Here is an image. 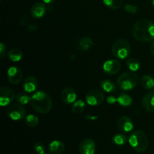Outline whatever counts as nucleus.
<instances>
[{
	"mask_svg": "<svg viewBox=\"0 0 154 154\" xmlns=\"http://www.w3.org/2000/svg\"><path fill=\"white\" fill-rule=\"evenodd\" d=\"M126 66L128 69L132 72H136L141 67V63L137 59L135 58H130L128 59L126 61Z\"/></svg>",
	"mask_w": 154,
	"mask_h": 154,
	"instance_id": "nucleus-24",
	"label": "nucleus"
},
{
	"mask_svg": "<svg viewBox=\"0 0 154 154\" xmlns=\"http://www.w3.org/2000/svg\"><path fill=\"white\" fill-rule=\"evenodd\" d=\"M94 45L93 39L90 37L82 38L78 42V48L82 51H87L90 50Z\"/></svg>",
	"mask_w": 154,
	"mask_h": 154,
	"instance_id": "nucleus-18",
	"label": "nucleus"
},
{
	"mask_svg": "<svg viewBox=\"0 0 154 154\" xmlns=\"http://www.w3.org/2000/svg\"><path fill=\"white\" fill-rule=\"evenodd\" d=\"M142 106L144 109L150 113L154 112V93H149L143 97Z\"/></svg>",
	"mask_w": 154,
	"mask_h": 154,
	"instance_id": "nucleus-17",
	"label": "nucleus"
},
{
	"mask_svg": "<svg viewBox=\"0 0 154 154\" xmlns=\"http://www.w3.org/2000/svg\"><path fill=\"white\" fill-rule=\"evenodd\" d=\"M138 76L135 72H123L117 79V86L122 90H133L138 84Z\"/></svg>",
	"mask_w": 154,
	"mask_h": 154,
	"instance_id": "nucleus-4",
	"label": "nucleus"
},
{
	"mask_svg": "<svg viewBox=\"0 0 154 154\" xmlns=\"http://www.w3.org/2000/svg\"><path fill=\"white\" fill-rule=\"evenodd\" d=\"M34 150L37 154L45 153V147L42 142H36L34 144Z\"/></svg>",
	"mask_w": 154,
	"mask_h": 154,
	"instance_id": "nucleus-29",
	"label": "nucleus"
},
{
	"mask_svg": "<svg viewBox=\"0 0 154 154\" xmlns=\"http://www.w3.org/2000/svg\"><path fill=\"white\" fill-rule=\"evenodd\" d=\"M132 35L136 40L141 42H149L153 41L154 23L150 20H140L134 25Z\"/></svg>",
	"mask_w": 154,
	"mask_h": 154,
	"instance_id": "nucleus-1",
	"label": "nucleus"
},
{
	"mask_svg": "<svg viewBox=\"0 0 154 154\" xmlns=\"http://www.w3.org/2000/svg\"><path fill=\"white\" fill-rule=\"evenodd\" d=\"M5 51H6V47L5 46L4 44L1 43L0 44V55H1L2 57L4 56Z\"/></svg>",
	"mask_w": 154,
	"mask_h": 154,
	"instance_id": "nucleus-32",
	"label": "nucleus"
},
{
	"mask_svg": "<svg viewBox=\"0 0 154 154\" xmlns=\"http://www.w3.org/2000/svg\"><path fill=\"white\" fill-rule=\"evenodd\" d=\"M112 54L119 60H125L131 52L130 45L126 39L120 38L114 42L111 47Z\"/></svg>",
	"mask_w": 154,
	"mask_h": 154,
	"instance_id": "nucleus-5",
	"label": "nucleus"
},
{
	"mask_svg": "<svg viewBox=\"0 0 154 154\" xmlns=\"http://www.w3.org/2000/svg\"><path fill=\"white\" fill-rule=\"evenodd\" d=\"M30 105L32 108L39 114H45L52 108V100L47 93L37 91L31 96Z\"/></svg>",
	"mask_w": 154,
	"mask_h": 154,
	"instance_id": "nucleus-2",
	"label": "nucleus"
},
{
	"mask_svg": "<svg viewBox=\"0 0 154 154\" xmlns=\"http://www.w3.org/2000/svg\"><path fill=\"white\" fill-rule=\"evenodd\" d=\"M107 102L108 104H111V105L116 103V102H117V98L114 97V96H109L107 98Z\"/></svg>",
	"mask_w": 154,
	"mask_h": 154,
	"instance_id": "nucleus-31",
	"label": "nucleus"
},
{
	"mask_svg": "<svg viewBox=\"0 0 154 154\" xmlns=\"http://www.w3.org/2000/svg\"><path fill=\"white\" fill-rule=\"evenodd\" d=\"M100 87L106 93H114L116 91V85L111 80L105 79L101 81Z\"/></svg>",
	"mask_w": 154,
	"mask_h": 154,
	"instance_id": "nucleus-20",
	"label": "nucleus"
},
{
	"mask_svg": "<svg viewBox=\"0 0 154 154\" xmlns=\"http://www.w3.org/2000/svg\"><path fill=\"white\" fill-rule=\"evenodd\" d=\"M87 120H94L97 119V117L96 116H90V115H87Z\"/></svg>",
	"mask_w": 154,
	"mask_h": 154,
	"instance_id": "nucleus-33",
	"label": "nucleus"
},
{
	"mask_svg": "<svg viewBox=\"0 0 154 154\" xmlns=\"http://www.w3.org/2000/svg\"><path fill=\"white\" fill-rule=\"evenodd\" d=\"M26 124L30 128H35L38 125L39 120L37 116L34 115V114H29L26 116L25 119Z\"/></svg>",
	"mask_w": 154,
	"mask_h": 154,
	"instance_id": "nucleus-26",
	"label": "nucleus"
},
{
	"mask_svg": "<svg viewBox=\"0 0 154 154\" xmlns=\"http://www.w3.org/2000/svg\"><path fill=\"white\" fill-rule=\"evenodd\" d=\"M6 114L12 120H20L26 116V109L23 105L20 103L11 104L6 110Z\"/></svg>",
	"mask_w": 154,
	"mask_h": 154,
	"instance_id": "nucleus-6",
	"label": "nucleus"
},
{
	"mask_svg": "<svg viewBox=\"0 0 154 154\" xmlns=\"http://www.w3.org/2000/svg\"><path fill=\"white\" fill-rule=\"evenodd\" d=\"M16 100L17 101L18 103L21 104V105H26L29 102H30L31 100V96H29L28 93H20L16 95Z\"/></svg>",
	"mask_w": 154,
	"mask_h": 154,
	"instance_id": "nucleus-27",
	"label": "nucleus"
},
{
	"mask_svg": "<svg viewBox=\"0 0 154 154\" xmlns=\"http://www.w3.org/2000/svg\"><path fill=\"white\" fill-rule=\"evenodd\" d=\"M124 9L126 12H129L130 14H135L137 12V11H138L137 6L130 4H126L124 6Z\"/></svg>",
	"mask_w": 154,
	"mask_h": 154,
	"instance_id": "nucleus-30",
	"label": "nucleus"
},
{
	"mask_svg": "<svg viewBox=\"0 0 154 154\" xmlns=\"http://www.w3.org/2000/svg\"><path fill=\"white\" fill-rule=\"evenodd\" d=\"M112 141L114 144L117 146H122L124 145L126 142L128 141V138L126 136L123 134H116L113 136Z\"/></svg>",
	"mask_w": 154,
	"mask_h": 154,
	"instance_id": "nucleus-25",
	"label": "nucleus"
},
{
	"mask_svg": "<svg viewBox=\"0 0 154 154\" xmlns=\"http://www.w3.org/2000/svg\"><path fill=\"white\" fill-rule=\"evenodd\" d=\"M44 154H48V153H44Z\"/></svg>",
	"mask_w": 154,
	"mask_h": 154,
	"instance_id": "nucleus-39",
	"label": "nucleus"
},
{
	"mask_svg": "<svg viewBox=\"0 0 154 154\" xmlns=\"http://www.w3.org/2000/svg\"><path fill=\"white\" fill-rule=\"evenodd\" d=\"M102 69L105 74L108 75H113L120 72L121 69V64L117 60H108L104 63Z\"/></svg>",
	"mask_w": 154,
	"mask_h": 154,
	"instance_id": "nucleus-10",
	"label": "nucleus"
},
{
	"mask_svg": "<svg viewBox=\"0 0 154 154\" xmlns=\"http://www.w3.org/2000/svg\"><path fill=\"white\" fill-rule=\"evenodd\" d=\"M153 7H154V0H153Z\"/></svg>",
	"mask_w": 154,
	"mask_h": 154,
	"instance_id": "nucleus-37",
	"label": "nucleus"
},
{
	"mask_svg": "<svg viewBox=\"0 0 154 154\" xmlns=\"http://www.w3.org/2000/svg\"><path fill=\"white\" fill-rule=\"evenodd\" d=\"M23 57V54L19 48H13L8 53V57L10 59V60L15 63L20 61Z\"/></svg>",
	"mask_w": 154,
	"mask_h": 154,
	"instance_id": "nucleus-19",
	"label": "nucleus"
},
{
	"mask_svg": "<svg viewBox=\"0 0 154 154\" xmlns=\"http://www.w3.org/2000/svg\"><path fill=\"white\" fill-rule=\"evenodd\" d=\"M104 99H105L104 93L99 90H92L86 95V102L91 106L100 105L104 101Z\"/></svg>",
	"mask_w": 154,
	"mask_h": 154,
	"instance_id": "nucleus-8",
	"label": "nucleus"
},
{
	"mask_svg": "<svg viewBox=\"0 0 154 154\" xmlns=\"http://www.w3.org/2000/svg\"><path fill=\"white\" fill-rule=\"evenodd\" d=\"M31 28V29H29L30 31H35V30L37 29V26H32V25H30L28 27V29Z\"/></svg>",
	"mask_w": 154,
	"mask_h": 154,
	"instance_id": "nucleus-36",
	"label": "nucleus"
},
{
	"mask_svg": "<svg viewBox=\"0 0 154 154\" xmlns=\"http://www.w3.org/2000/svg\"><path fill=\"white\" fill-rule=\"evenodd\" d=\"M65 144L63 141L54 140L48 145V152L50 154H62L65 150Z\"/></svg>",
	"mask_w": 154,
	"mask_h": 154,
	"instance_id": "nucleus-16",
	"label": "nucleus"
},
{
	"mask_svg": "<svg viewBox=\"0 0 154 154\" xmlns=\"http://www.w3.org/2000/svg\"><path fill=\"white\" fill-rule=\"evenodd\" d=\"M85 102L83 100H81V99H80V100L75 101L74 102L72 107V111L75 114H81L85 110Z\"/></svg>",
	"mask_w": 154,
	"mask_h": 154,
	"instance_id": "nucleus-22",
	"label": "nucleus"
},
{
	"mask_svg": "<svg viewBox=\"0 0 154 154\" xmlns=\"http://www.w3.org/2000/svg\"><path fill=\"white\" fill-rule=\"evenodd\" d=\"M8 80L11 84L16 85L20 84L23 79V72L20 68L17 66H11L7 72Z\"/></svg>",
	"mask_w": 154,
	"mask_h": 154,
	"instance_id": "nucleus-11",
	"label": "nucleus"
},
{
	"mask_svg": "<svg viewBox=\"0 0 154 154\" xmlns=\"http://www.w3.org/2000/svg\"><path fill=\"white\" fill-rule=\"evenodd\" d=\"M78 151L80 154H96V144L93 140L90 138H86L80 143Z\"/></svg>",
	"mask_w": 154,
	"mask_h": 154,
	"instance_id": "nucleus-9",
	"label": "nucleus"
},
{
	"mask_svg": "<svg viewBox=\"0 0 154 154\" xmlns=\"http://www.w3.org/2000/svg\"><path fill=\"white\" fill-rule=\"evenodd\" d=\"M24 90L26 93H33L37 90L38 87V81L35 77L29 76L24 79L23 84Z\"/></svg>",
	"mask_w": 154,
	"mask_h": 154,
	"instance_id": "nucleus-15",
	"label": "nucleus"
},
{
	"mask_svg": "<svg viewBox=\"0 0 154 154\" xmlns=\"http://www.w3.org/2000/svg\"><path fill=\"white\" fill-rule=\"evenodd\" d=\"M128 142L132 149L138 153H144L149 146L148 139L144 132L136 130L132 132L128 138Z\"/></svg>",
	"mask_w": 154,
	"mask_h": 154,
	"instance_id": "nucleus-3",
	"label": "nucleus"
},
{
	"mask_svg": "<svg viewBox=\"0 0 154 154\" xmlns=\"http://www.w3.org/2000/svg\"><path fill=\"white\" fill-rule=\"evenodd\" d=\"M153 93H154V88H153Z\"/></svg>",
	"mask_w": 154,
	"mask_h": 154,
	"instance_id": "nucleus-38",
	"label": "nucleus"
},
{
	"mask_svg": "<svg viewBox=\"0 0 154 154\" xmlns=\"http://www.w3.org/2000/svg\"><path fill=\"white\" fill-rule=\"evenodd\" d=\"M123 0H103V2L107 7L111 9H118L123 5Z\"/></svg>",
	"mask_w": 154,
	"mask_h": 154,
	"instance_id": "nucleus-28",
	"label": "nucleus"
},
{
	"mask_svg": "<svg viewBox=\"0 0 154 154\" xmlns=\"http://www.w3.org/2000/svg\"><path fill=\"white\" fill-rule=\"evenodd\" d=\"M117 127H118V129L120 132L128 133V132H130L133 129V122L129 117L123 116L117 121Z\"/></svg>",
	"mask_w": 154,
	"mask_h": 154,
	"instance_id": "nucleus-12",
	"label": "nucleus"
},
{
	"mask_svg": "<svg viewBox=\"0 0 154 154\" xmlns=\"http://www.w3.org/2000/svg\"><path fill=\"white\" fill-rule=\"evenodd\" d=\"M150 51H151L152 54L154 55V40L152 42L151 45H150Z\"/></svg>",
	"mask_w": 154,
	"mask_h": 154,
	"instance_id": "nucleus-35",
	"label": "nucleus"
},
{
	"mask_svg": "<svg viewBox=\"0 0 154 154\" xmlns=\"http://www.w3.org/2000/svg\"><path fill=\"white\" fill-rule=\"evenodd\" d=\"M16 99L15 92L8 87H2L0 90V105L2 107L11 105L14 99Z\"/></svg>",
	"mask_w": 154,
	"mask_h": 154,
	"instance_id": "nucleus-7",
	"label": "nucleus"
},
{
	"mask_svg": "<svg viewBox=\"0 0 154 154\" xmlns=\"http://www.w3.org/2000/svg\"><path fill=\"white\" fill-rule=\"evenodd\" d=\"M44 2L46 3V4H48V5H51L53 2H56L57 0H43Z\"/></svg>",
	"mask_w": 154,
	"mask_h": 154,
	"instance_id": "nucleus-34",
	"label": "nucleus"
},
{
	"mask_svg": "<svg viewBox=\"0 0 154 154\" xmlns=\"http://www.w3.org/2000/svg\"><path fill=\"white\" fill-rule=\"evenodd\" d=\"M132 99L131 96L126 94H121L117 97V102L120 104L121 106L128 107L130 106L132 104Z\"/></svg>",
	"mask_w": 154,
	"mask_h": 154,
	"instance_id": "nucleus-23",
	"label": "nucleus"
},
{
	"mask_svg": "<svg viewBox=\"0 0 154 154\" xmlns=\"http://www.w3.org/2000/svg\"><path fill=\"white\" fill-rule=\"evenodd\" d=\"M141 84L146 90L154 88V79L150 75H144L141 79Z\"/></svg>",
	"mask_w": 154,
	"mask_h": 154,
	"instance_id": "nucleus-21",
	"label": "nucleus"
},
{
	"mask_svg": "<svg viewBox=\"0 0 154 154\" xmlns=\"http://www.w3.org/2000/svg\"><path fill=\"white\" fill-rule=\"evenodd\" d=\"M61 99L65 104H73L77 99V93L72 87H66L62 91Z\"/></svg>",
	"mask_w": 154,
	"mask_h": 154,
	"instance_id": "nucleus-13",
	"label": "nucleus"
},
{
	"mask_svg": "<svg viewBox=\"0 0 154 154\" xmlns=\"http://www.w3.org/2000/svg\"><path fill=\"white\" fill-rule=\"evenodd\" d=\"M46 12V7L43 2H36L32 6L30 14L32 17L36 19L42 18Z\"/></svg>",
	"mask_w": 154,
	"mask_h": 154,
	"instance_id": "nucleus-14",
	"label": "nucleus"
}]
</instances>
